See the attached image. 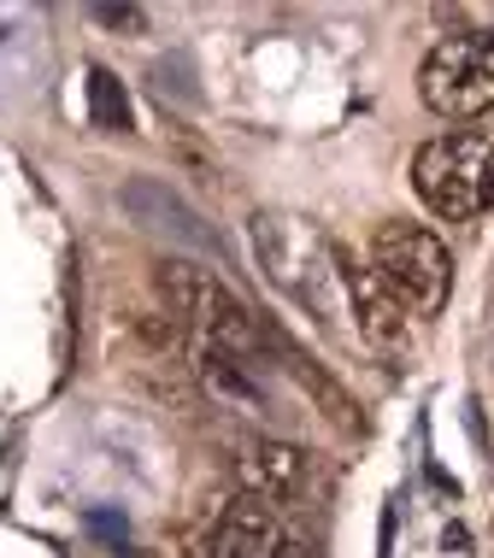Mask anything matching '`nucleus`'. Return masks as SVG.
Masks as SVG:
<instances>
[{
    "label": "nucleus",
    "mask_w": 494,
    "mask_h": 558,
    "mask_svg": "<svg viewBox=\"0 0 494 558\" xmlns=\"http://www.w3.org/2000/svg\"><path fill=\"white\" fill-rule=\"evenodd\" d=\"M154 289L165 300V312L194 329V341H213V347H224V353L260 365V353H265L272 336H265V324L253 318V306L230 289V282H218L213 270H201L189 259H159L154 265Z\"/></svg>",
    "instance_id": "obj_1"
},
{
    "label": "nucleus",
    "mask_w": 494,
    "mask_h": 558,
    "mask_svg": "<svg viewBox=\"0 0 494 558\" xmlns=\"http://www.w3.org/2000/svg\"><path fill=\"white\" fill-rule=\"evenodd\" d=\"M248 235H253V259L282 294L318 312L324 324L336 318V241H324L306 218L289 213H253Z\"/></svg>",
    "instance_id": "obj_2"
},
{
    "label": "nucleus",
    "mask_w": 494,
    "mask_h": 558,
    "mask_svg": "<svg viewBox=\"0 0 494 558\" xmlns=\"http://www.w3.org/2000/svg\"><path fill=\"white\" fill-rule=\"evenodd\" d=\"M412 189L447 223H471L494 206V135L483 130H447L418 147Z\"/></svg>",
    "instance_id": "obj_3"
},
{
    "label": "nucleus",
    "mask_w": 494,
    "mask_h": 558,
    "mask_svg": "<svg viewBox=\"0 0 494 558\" xmlns=\"http://www.w3.org/2000/svg\"><path fill=\"white\" fill-rule=\"evenodd\" d=\"M371 270H377V282L412 318H436L447 306V289H454V253L424 223H377V235H371Z\"/></svg>",
    "instance_id": "obj_4"
},
{
    "label": "nucleus",
    "mask_w": 494,
    "mask_h": 558,
    "mask_svg": "<svg viewBox=\"0 0 494 558\" xmlns=\"http://www.w3.org/2000/svg\"><path fill=\"white\" fill-rule=\"evenodd\" d=\"M418 95L436 118H489L494 112V29H459L430 48L418 71Z\"/></svg>",
    "instance_id": "obj_5"
},
{
    "label": "nucleus",
    "mask_w": 494,
    "mask_h": 558,
    "mask_svg": "<svg viewBox=\"0 0 494 558\" xmlns=\"http://www.w3.org/2000/svg\"><path fill=\"white\" fill-rule=\"evenodd\" d=\"M282 535L289 530L277 506L253 494H224L183 523V558H272Z\"/></svg>",
    "instance_id": "obj_6"
},
{
    "label": "nucleus",
    "mask_w": 494,
    "mask_h": 558,
    "mask_svg": "<svg viewBox=\"0 0 494 558\" xmlns=\"http://www.w3.org/2000/svg\"><path fill=\"white\" fill-rule=\"evenodd\" d=\"M118 206H124V213L136 218L142 230H154V235H165V241H177V247H189V253H224V247H218V230H206V218L194 213V206H189L171 183L136 177V183L118 189Z\"/></svg>",
    "instance_id": "obj_7"
},
{
    "label": "nucleus",
    "mask_w": 494,
    "mask_h": 558,
    "mask_svg": "<svg viewBox=\"0 0 494 558\" xmlns=\"http://www.w3.org/2000/svg\"><path fill=\"white\" fill-rule=\"evenodd\" d=\"M336 282H341V294H348V306H353L359 336H365L371 347H383V353L407 347V312H400V300L388 294L377 282V270L359 265L341 241H336Z\"/></svg>",
    "instance_id": "obj_8"
},
{
    "label": "nucleus",
    "mask_w": 494,
    "mask_h": 558,
    "mask_svg": "<svg viewBox=\"0 0 494 558\" xmlns=\"http://www.w3.org/2000/svg\"><path fill=\"white\" fill-rule=\"evenodd\" d=\"M189 371H194V383L224 405V412H242V417H265V412H272L265 365H253V359H236V353H224V347H213V341H194Z\"/></svg>",
    "instance_id": "obj_9"
},
{
    "label": "nucleus",
    "mask_w": 494,
    "mask_h": 558,
    "mask_svg": "<svg viewBox=\"0 0 494 558\" xmlns=\"http://www.w3.org/2000/svg\"><path fill=\"white\" fill-rule=\"evenodd\" d=\"M306 476H312V459L294 441H248L242 452H236V482H242V494H253V500L265 506H289L306 494Z\"/></svg>",
    "instance_id": "obj_10"
},
{
    "label": "nucleus",
    "mask_w": 494,
    "mask_h": 558,
    "mask_svg": "<svg viewBox=\"0 0 494 558\" xmlns=\"http://www.w3.org/2000/svg\"><path fill=\"white\" fill-rule=\"evenodd\" d=\"M124 324H130V336H136L154 359H189L194 353V329L183 318H171V312H124Z\"/></svg>",
    "instance_id": "obj_11"
},
{
    "label": "nucleus",
    "mask_w": 494,
    "mask_h": 558,
    "mask_svg": "<svg viewBox=\"0 0 494 558\" xmlns=\"http://www.w3.org/2000/svg\"><path fill=\"white\" fill-rule=\"evenodd\" d=\"M88 124L107 130V135H124L130 130V95H124V83H118L107 65L88 71Z\"/></svg>",
    "instance_id": "obj_12"
},
{
    "label": "nucleus",
    "mask_w": 494,
    "mask_h": 558,
    "mask_svg": "<svg viewBox=\"0 0 494 558\" xmlns=\"http://www.w3.org/2000/svg\"><path fill=\"white\" fill-rule=\"evenodd\" d=\"M95 19L107 24V29H136V36L147 29V12L142 7H95Z\"/></svg>",
    "instance_id": "obj_13"
},
{
    "label": "nucleus",
    "mask_w": 494,
    "mask_h": 558,
    "mask_svg": "<svg viewBox=\"0 0 494 558\" xmlns=\"http://www.w3.org/2000/svg\"><path fill=\"white\" fill-rule=\"evenodd\" d=\"M272 558H324V553H318V541H306V535H282Z\"/></svg>",
    "instance_id": "obj_14"
}]
</instances>
